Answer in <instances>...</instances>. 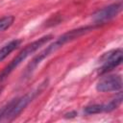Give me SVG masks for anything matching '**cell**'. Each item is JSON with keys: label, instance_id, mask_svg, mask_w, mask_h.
<instances>
[{"label": "cell", "instance_id": "obj_1", "mask_svg": "<svg viewBox=\"0 0 123 123\" xmlns=\"http://www.w3.org/2000/svg\"><path fill=\"white\" fill-rule=\"evenodd\" d=\"M94 28H95L94 25H92V26H84V27H80V28H77V29H74V30H70V31L62 34L54 42H52L51 44L46 46L45 49H43L40 53H38V55H37L31 61V62L26 67V70L24 72V76L25 77H29L35 71V69L37 67V65L40 64V62L43 60H45L46 58H48L51 54H53L54 52H56L57 50L62 48L67 42H70V41L78 38L79 37H81V36L92 31Z\"/></svg>", "mask_w": 123, "mask_h": 123}, {"label": "cell", "instance_id": "obj_2", "mask_svg": "<svg viewBox=\"0 0 123 123\" xmlns=\"http://www.w3.org/2000/svg\"><path fill=\"white\" fill-rule=\"evenodd\" d=\"M47 86V81L41 83L35 89L27 92L21 97L12 99L0 109V121H10L15 118Z\"/></svg>", "mask_w": 123, "mask_h": 123}, {"label": "cell", "instance_id": "obj_3", "mask_svg": "<svg viewBox=\"0 0 123 123\" xmlns=\"http://www.w3.org/2000/svg\"><path fill=\"white\" fill-rule=\"evenodd\" d=\"M53 37L52 35H46L44 37H41L39 38H37V40L29 43L28 45H26L24 47V49H22L6 66L5 68L0 72V82H3L5 79H7V77L23 62L25 61L28 57H30L33 53H35L37 50H38L41 46H43L45 43H47L51 38Z\"/></svg>", "mask_w": 123, "mask_h": 123}, {"label": "cell", "instance_id": "obj_4", "mask_svg": "<svg viewBox=\"0 0 123 123\" xmlns=\"http://www.w3.org/2000/svg\"><path fill=\"white\" fill-rule=\"evenodd\" d=\"M122 49L117 48L111 50L105 53L100 58V67L98 69V73L100 75L107 74L108 72L111 71L118 65L122 63Z\"/></svg>", "mask_w": 123, "mask_h": 123}, {"label": "cell", "instance_id": "obj_5", "mask_svg": "<svg viewBox=\"0 0 123 123\" xmlns=\"http://www.w3.org/2000/svg\"><path fill=\"white\" fill-rule=\"evenodd\" d=\"M122 88V78L118 74L103 76L96 84V90L100 92L119 91Z\"/></svg>", "mask_w": 123, "mask_h": 123}, {"label": "cell", "instance_id": "obj_6", "mask_svg": "<svg viewBox=\"0 0 123 123\" xmlns=\"http://www.w3.org/2000/svg\"><path fill=\"white\" fill-rule=\"evenodd\" d=\"M121 9H122V4L115 3V4H111L107 7H104L103 9L98 10L92 15L94 24L99 25L101 23H106L107 21L114 18L120 12Z\"/></svg>", "mask_w": 123, "mask_h": 123}, {"label": "cell", "instance_id": "obj_7", "mask_svg": "<svg viewBox=\"0 0 123 123\" xmlns=\"http://www.w3.org/2000/svg\"><path fill=\"white\" fill-rule=\"evenodd\" d=\"M122 99H123L122 92L119 91L118 94L113 99H111L109 103H106V104H92V105L86 106L84 109V111L86 114H96V113L107 112V111L109 112V111H111L117 109L121 105Z\"/></svg>", "mask_w": 123, "mask_h": 123}, {"label": "cell", "instance_id": "obj_8", "mask_svg": "<svg viewBox=\"0 0 123 123\" xmlns=\"http://www.w3.org/2000/svg\"><path fill=\"white\" fill-rule=\"evenodd\" d=\"M20 43H21L20 39H13V40H11L10 42L6 43L4 46H2L0 48V62L4 61L12 51H14L16 48H18Z\"/></svg>", "mask_w": 123, "mask_h": 123}, {"label": "cell", "instance_id": "obj_9", "mask_svg": "<svg viewBox=\"0 0 123 123\" xmlns=\"http://www.w3.org/2000/svg\"><path fill=\"white\" fill-rule=\"evenodd\" d=\"M14 21V16L12 15H6L0 18V32H3L9 29Z\"/></svg>", "mask_w": 123, "mask_h": 123}, {"label": "cell", "instance_id": "obj_10", "mask_svg": "<svg viewBox=\"0 0 123 123\" xmlns=\"http://www.w3.org/2000/svg\"><path fill=\"white\" fill-rule=\"evenodd\" d=\"M0 93H1V90H0Z\"/></svg>", "mask_w": 123, "mask_h": 123}]
</instances>
